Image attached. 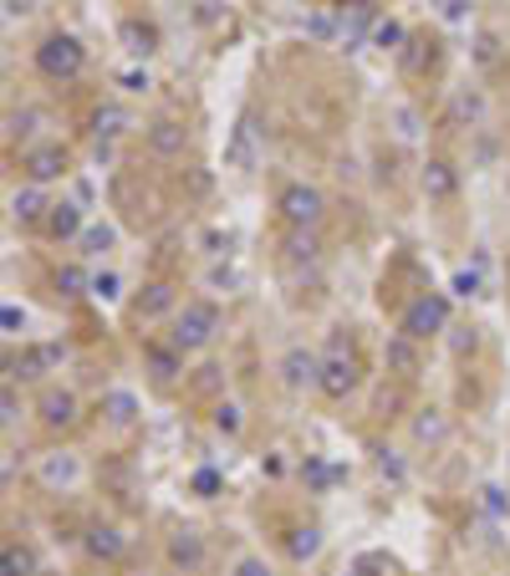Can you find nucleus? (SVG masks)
I'll use <instances>...</instances> for the list:
<instances>
[{
  "label": "nucleus",
  "instance_id": "1",
  "mask_svg": "<svg viewBox=\"0 0 510 576\" xmlns=\"http://www.w3.org/2000/svg\"><path fill=\"white\" fill-rule=\"evenodd\" d=\"M219 332H225V312H219V301H209V296H189L179 306V316L169 322V342L174 348H184L189 358L205 352Z\"/></svg>",
  "mask_w": 510,
  "mask_h": 576
},
{
  "label": "nucleus",
  "instance_id": "2",
  "mask_svg": "<svg viewBox=\"0 0 510 576\" xmlns=\"http://www.w3.org/2000/svg\"><path fill=\"white\" fill-rule=\"evenodd\" d=\"M31 61H37V72L47 77V82L67 87L87 72V47L72 37V31H51V37H41V47L31 51Z\"/></svg>",
  "mask_w": 510,
  "mask_h": 576
},
{
  "label": "nucleus",
  "instance_id": "3",
  "mask_svg": "<svg viewBox=\"0 0 510 576\" xmlns=\"http://www.w3.org/2000/svg\"><path fill=\"white\" fill-rule=\"evenodd\" d=\"M276 215L286 230H322V219H327V194L306 179H292L276 194Z\"/></svg>",
  "mask_w": 510,
  "mask_h": 576
},
{
  "label": "nucleus",
  "instance_id": "4",
  "mask_svg": "<svg viewBox=\"0 0 510 576\" xmlns=\"http://www.w3.org/2000/svg\"><path fill=\"white\" fill-rule=\"evenodd\" d=\"M399 332L413 336V342L444 336V332H450V296H444V291H419V296H413L409 306H403Z\"/></svg>",
  "mask_w": 510,
  "mask_h": 576
},
{
  "label": "nucleus",
  "instance_id": "5",
  "mask_svg": "<svg viewBox=\"0 0 510 576\" xmlns=\"http://www.w3.org/2000/svg\"><path fill=\"white\" fill-rule=\"evenodd\" d=\"M363 388V362H357L353 348H332L327 358H322V378H316V393L327 398V403H347V398Z\"/></svg>",
  "mask_w": 510,
  "mask_h": 576
},
{
  "label": "nucleus",
  "instance_id": "6",
  "mask_svg": "<svg viewBox=\"0 0 510 576\" xmlns=\"http://www.w3.org/2000/svg\"><path fill=\"white\" fill-rule=\"evenodd\" d=\"M21 174H26V184H57V179H67L72 174V148L67 144H57V138H47V144H31L21 154Z\"/></svg>",
  "mask_w": 510,
  "mask_h": 576
},
{
  "label": "nucleus",
  "instance_id": "7",
  "mask_svg": "<svg viewBox=\"0 0 510 576\" xmlns=\"http://www.w3.org/2000/svg\"><path fill=\"white\" fill-rule=\"evenodd\" d=\"M164 556H169V566L179 576H199L209 566V546L195 526H174L169 540H164Z\"/></svg>",
  "mask_w": 510,
  "mask_h": 576
},
{
  "label": "nucleus",
  "instance_id": "8",
  "mask_svg": "<svg viewBox=\"0 0 510 576\" xmlns=\"http://www.w3.org/2000/svg\"><path fill=\"white\" fill-rule=\"evenodd\" d=\"M184 362H189V352L174 348L169 336H148V342H144V372L154 378L158 388L179 383V378H184Z\"/></svg>",
  "mask_w": 510,
  "mask_h": 576
},
{
  "label": "nucleus",
  "instance_id": "9",
  "mask_svg": "<svg viewBox=\"0 0 510 576\" xmlns=\"http://www.w3.org/2000/svg\"><path fill=\"white\" fill-rule=\"evenodd\" d=\"M179 306H184V296H179V286L174 281H144V291L134 296V316L138 322H164V316H179Z\"/></svg>",
  "mask_w": 510,
  "mask_h": 576
},
{
  "label": "nucleus",
  "instance_id": "10",
  "mask_svg": "<svg viewBox=\"0 0 510 576\" xmlns=\"http://www.w3.org/2000/svg\"><path fill=\"white\" fill-rule=\"evenodd\" d=\"M77 419H82V403H77L72 388H47V393L37 398V423H41L47 433L77 429Z\"/></svg>",
  "mask_w": 510,
  "mask_h": 576
},
{
  "label": "nucleus",
  "instance_id": "11",
  "mask_svg": "<svg viewBox=\"0 0 510 576\" xmlns=\"http://www.w3.org/2000/svg\"><path fill=\"white\" fill-rule=\"evenodd\" d=\"M37 480H41V490H51V495L77 490V485H82V455H72V449H51V455H41Z\"/></svg>",
  "mask_w": 510,
  "mask_h": 576
},
{
  "label": "nucleus",
  "instance_id": "12",
  "mask_svg": "<svg viewBox=\"0 0 510 576\" xmlns=\"http://www.w3.org/2000/svg\"><path fill=\"white\" fill-rule=\"evenodd\" d=\"M419 189H424L429 205H450L454 194H460V168L444 154H429L424 168H419Z\"/></svg>",
  "mask_w": 510,
  "mask_h": 576
},
{
  "label": "nucleus",
  "instance_id": "13",
  "mask_svg": "<svg viewBox=\"0 0 510 576\" xmlns=\"http://www.w3.org/2000/svg\"><path fill=\"white\" fill-rule=\"evenodd\" d=\"M82 551H87V562L118 566L122 556H128V536H122L118 526H108V520H98V526L82 530Z\"/></svg>",
  "mask_w": 510,
  "mask_h": 576
},
{
  "label": "nucleus",
  "instance_id": "14",
  "mask_svg": "<svg viewBox=\"0 0 510 576\" xmlns=\"http://www.w3.org/2000/svg\"><path fill=\"white\" fill-rule=\"evenodd\" d=\"M332 16H337V37L347 41V47L377 31V6L373 0H337V11Z\"/></svg>",
  "mask_w": 510,
  "mask_h": 576
},
{
  "label": "nucleus",
  "instance_id": "15",
  "mask_svg": "<svg viewBox=\"0 0 510 576\" xmlns=\"http://www.w3.org/2000/svg\"><path fill=\"white\" fill-rule=\"evenodd\" d=\"M276 372H281V383L292 388V393H302V388H316V378H322V358L306 352V348H286L281 352V362H276Z\"/></svg>",
  "mask_w": 510,
  "mask_h": 576
},
{
  "label": "nucleus",
  "instance_id": "16",
  "mask_svg": "<svg viewBox=\"0 0 510 576\" xmlns=\"http://www.w3.org/2000/svg\"><path fill=\"white\" fill-rule=\"evenodd\" d=\"M144 144L154 158H184V148H189V128H184L179 118H154L144 128Z\"/></svg>",
  "mask_w": 510,
  "mask_h": 576
},
{
  "label": "nucleus",
  "instance_id": "17",
  "mask_svg": "<svg viewBox=\"0 0 510 576\" xmlns=\"http://www.w3.org/2000/svg\"><path fill=\"white\" fill-rule=\"evenodd\" d=\"M424 342H413V336H403V332H393L389 342H383V362H389V372L399 378V383H413L419 378V368H424Z\"/></svg>",
  "mask_w": 510,
  "mask_h": 576
},
{
  "label": "nucleus",
  "instance_id": "18",
  "mask_svg": "<svg viewBox=\"0 0 510 576\" xmlns=\"http://www.w3.org/2000/svg\"><path fill=\"white\" fill-rule=\"evenodd\" d=\"M61 342H31V348L21 352V358L11 362V378H21V383H31V378H47V372L61 368Z\"/></svg>",
  "mask_w": 510,
  "mask_h": 576
},
{
  "label": "nucleus",
  "instance_id": "19",
  "mask_svg": "<svg viewBox=\"0 0 510 576\" xmlns=\"http://www.w3.org/2000/svg\"><path fill=\"white\" fill-rule=\"evenodd\" d=\"M47 241H57V245H67V241H82V230H87V219H82V205H72V199H57L51 205V215H47Z\"/></svg>",
  "mask_w": 510,
  "mask_h": 576
},
{
  "label": "nucleus",
  "instance_id": "20",
  "mask_svg": "<svg viewBox=\"0 0 510 576\" xmlns=\"http://www.w3.org/2000/svg\"><path fill=\"white\" fill-rule=\"evenodd\" d=\"M47 215H51V199H47L41 184H26V189L11 194V219L16 225H47Z\"/></svg>",
  "mask_w": 510,
  "mask_h": 576
},
{
  "label": "nucleus",
  "instance_id": "21",
  "mask_svg": "<svg viewBox=\"0 0 510 576\" xmlns=\"http://www.w3.org/2000/svg\"><path fill=\"white\" fill-rule=\"evenodd\" d=\"M413 445H419V449H439V445H444V439H450V413H444V409H419V413H413Z\"/></svg>",
  "mask_w": 510,
  "mask_h": 576
},
{
  "label": "nucleus",
  "instance_id": "22",
  "mask_svg": "<svg viewBox=\"0 0 510 576\" xmlns=\"http://www.w3.org/2000/svg\"><path fill=\"white\" fill-rule=\"evenodd\" d=\"M118 41L134 51V57H154L158 51V26L144 21V16H128V21L118 26Z\"/></svg>",
  "mask_w": 510,
  "mask_h": 576
},
{
  "label": "nucleus",
  "instance_id": "23",
  "mask_svg": "<svg viewBox=\"0 0 510 576\" xmlns=\"http://www.w3.org/2000/svg\"><path fill=\"white\" fill-rule=\"evenodd\" d=\"M281 546H286V556H292L296 566L316 562V551H322V526H292Z\"/></svg>",
  "mask_w": 510,
  "mask_h": 576
},
{
  "label": "nucleus",
  "instance_id": "24",
  "mask_svg": "<svg viewBox=\"0 0 510 576\" xmlns=\"http://www.w3.org/2000/svg\"><path fill=\"white\" fill-rule=\"evenodd\" d=\"M281 251H286V261L312 265L316 255H322V235H316V230H286V235H281Z\"/></svg>",
  "mask_w": 510,
  "mask_h": 576
},
{
  "label": "nucleus",
  "instance_id": "25",
  "mask_svg": "<svg viewBox=\"0 0 510 576\" xmlns=\"http://www.w3.org/2000/svg\"><path fill=\"white\" fill-rule=\"evenodd\" d=\"M102 419H108V429H134L138 423V398L134 393H108L102 398Z\"/></svg>",
  "mask_w": 510,
  "mask_h": 576
},
{
  "label": "nucleus",
  "instance_id": "26",
  "mask_svg": "<svg viewBox=\"0 0 510 576\" xmlns=\"http://www.w3.org/2000/svg\"><path fill=\"white\" fill-rule=\"evenodd\" d=\"M37 556L26 551L21 540H6V551H0V576H37Z\"/></svg>",
  "mask_w": 510,
  "mask_h": 576
},
{
  "label": "nucleus",
  "instance_id": "27",
  "mask_svg": "<svg viewBox=\"0 0 510 576\" xmlns=\"http://www.w3.org/2000/svg\"><path fill=\"white\" fill-rule=\"evenodd\" d=\"M209 423H215V433H225V439H241V429H245L241 403H231V398H219L215 413H209Z\"/></svg>",
  "mask_w": 510,
  "mask_h": 576
},
{
  "label": "nucleus",
  "instance_id": "28",
  "mask_svg": "<svg viewBox=\"0 0 510 576\" xmlns=\"http://www.w3.org/2000/svg\"><path fill=\"white\" fill-rule=\"evenodd\" d=\"M92 133L108 138V144H112V138H122V133H128V113L112 108V102H108V108H98V113H92Z\"/></svg>",
  "mask_w": 510,
  "mask_h": 576
},
{
  "label": "nucleus",
  "instance_id": "29",
  "mask_svg": "<svg viewBox=\"0 0 510 576\" xmlns=\"http://www.w3.org/2000/svg\"><path fill=\"white\" fill-rule=\"evenodd\" d=\"M51 286H57V296H82V291H92V281H87V271L82 265H61L57 276H51Z\"/></svg>",
  "mask_w": 510,
  "mask_h": 576
},
{
  "label": "nucleus",
  "instance_id": "30",
  "mask_svg": "<svg viewBox=\"0 0 510 576\" xmlns=\"http://www.w3.org/2000/svg\"><path fill=\"white\" fill-rule=\"evenodd\" d=\"M77 245H82V255H108L112 245H118V230H112V225H87Z\"/></svg>",
  "mask_w": 510,
  "mask_h": 576
},
{
  "label": "nucleus",
  "instance_id": "31",
  "mask_svg": "<svg viewBox=\"0 0 510 576\" xmlns=\"http://www.w3.org/2000/svg\"><path fill=\"white\" fill-rule=\"evenodd\" d=\"M403 41H409L403 21H377V31H373V47L377 51H403Z\"/></svg>",
  "mask_w": 510,
  "mask_h": 576
},
{
  "label": "nucleus",
  "instance_id": "32",
  "mask_svg": "<svg viewBox=\"0 0 510 576\" xmlns=\"http://www.w3.org/2000/svg\"><path fill=\"white\" fill-rule=\"evenodd\" d=\"M450 348H454V358H474V352H480V332H474V326H450Z\"/></svg>",
  "mask_w": 510,
  "mask_h": 576
},
{
  "label": "nucleus",
  "instance_id": "33",
  "mask_svg": "<svg viewBox=\"0 0 510 576\" xmlns=\"http://www.w3.org/2000/svg\"><path fill=\"white\" fill-rule=\"evenodd\" d=\"M37 123H41L37 108H21V113H11V118H6V133H11V138H31V133H37Z\"/></svg>",
  "mask_w": 510,
  "mask_h": 576
},
{
  "label": "nucleus",
  "instance_id": "34",
  "mask_svg": "<svg viewBox=\"0 0 510 576\" xmlns=\"http://www.w3.org/2000/svg\"><path fill=\"white\" fill-rule=\"evenodd\" d=\"M480 505H486L490 516H510V500H506V490H500V485H486V490H480Z\"/></svg>",
  "mask_w": 510,
  "mask_h": 576
},
{
  "label": "nucleus",
  "instance_id": "35",
  "mask_svg": "<svg viewBox=\"0 0 510 576\" xmlns=\"http://www.w3.org/2000/svg\"><path fill=\"white\" fill-rule=\"evenodd\" d=\"M118 286H122V281L112 276V271H102V276H92V296H98V301H118Z\"/></svg>",
  "mask_w": 510,
  "mask_h": 576
},
{
  "label": "nucleus",
  "instance_id": "36",
  "mask_svg": "<svg viewBox=\"0 0 510 576\" xmlns=\"http://www.w3.org/2000/svg\"><path fill=\"white\" fill-rule=\"evenodd\" d=\"M0 322H6V336H16L26 326V312L16 306V301H6V306H0Z\"/></svg>",
  "mask_w": 510,
  "mask_h": 576
},
{
  "label": "nucleus",
  "instance_id": "37",
  "mask_svg": "<svg viewBox=\"0 0 510 576\" xmlns=\"http://www.w3.org/2000/svg\"><path fill=\"white\" fill-rule=\"evenodd\" d=\"M0 419H6V429L21 419V403H16V388L11 383H6V393H0Z\"/></svg>",
  "mask_w": 510,
  "mask_h": 576
},
{
  "label": "nucleus",
  "instance_id": "38",
  "mask_svg": "<svg viewBox=\"0 0 510 576\" xmlns=\"http://www.w3.org/2000/svg\"><path fill=\"white\" fill-rule=\"evenodd\" d=\"M195 495H205V500H209V495H219V475H215V469H195Z\"/></svg>",
  "mask_w": 510,
  "mask_h": 576
},
{
  "label": "nucleus",
  "instance_id": "39",
  "mask_svg": "<svg viewBox=\"0 0 510 576\" xmlns=\"http://www.w3.org/2000/svg\"><path fill=\"white\" fill-rule=\"evenodd\" d=\"M454 113H460V118H480V97H474V92H460Z\"/></svg>",
  "mask_w": 510,
  "mask_h": 576
},
{
  "label": "nucleus",
  "instance_id": "40",
  "mask_svg": "<svg viewBox=\"0 0 510 576\" xmlns=\"http://www.w3.org/2000/svg\"><path fill=\"white\" fill-rule=\"evenodd\" d=\"M474 286H480L474 271H460V276H454V291H460V296H474Z\"/></svg>",
  "mask_w": 510,
  "mask_h": 576
},
{
  "label": "nucleus",
  "instance_id": "41",
  "mask_svg": "<svg viewBox=\"0 0 510 576\" xmlns=\"http://www.w3.org/2000/svg\"><path fill=\"white\" fill-rule=\"evenodd\" d=\"M377 469H383V475H389L393 485L403 480V465H399V459H389V449H383V459H377Z\"/></svg>",
  "mask_w": 510,
  "mask_h": 576
},
{
  "label": "nucleus",
  "instance_id": "42",
  "mask_svg": "<svg viewBox=\"0 0 510 576\" xmlns=\"http://www.w3.org/2000/svg\"><path fill=\"white\" fill-rule=\"evenodd\" d=\"M122 87L128 92H148V72H122Z\"/></svg>",
  "mask_w": 510,
  "mask_h": 576
},
{
  "label": "nucleus",
  "instance_id": "43",
  "mask_svg": "<svg viewBox=\"0 0 510 576\" xmlns=\"http://www.w3.org/2000/svg\"><path fill=\"white\" fill-rule=\"evenodd\" d=\"M235 576H271V572L261 562H241V566H235Z\"/></svg>",
  "mask_w": 510,
  "mask_h": 576
},
{
  "label": "nucleus",
  "instance_id": "44",
  "mask_svg": "<svg viewBox=\"0 0 510 576\" xmlns=\"http://www.w3.org/2000/svg\"><path fill=\"white\" fill-rule=\"evenodd\" d=\"M37 576H61V572H51V566H41V572Z\"/></svg>",
  "mask_w": 510,
  "mask_h": 576
}]
</instances>
